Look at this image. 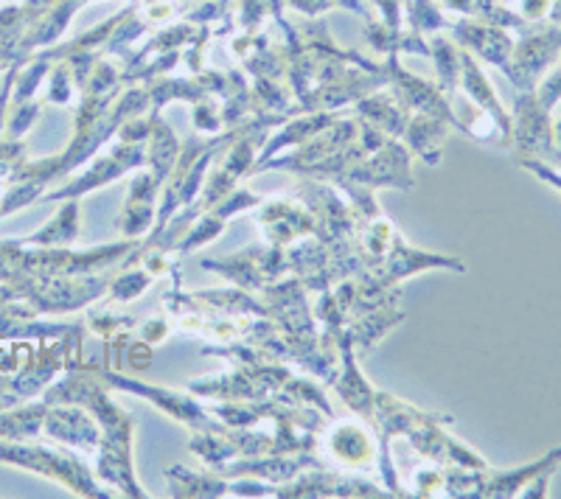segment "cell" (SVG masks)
<instances>
[{
    "label": "cell",
    "mask_w": 561,
    "mask_h": 499,
    "mask_svg": "<svg viewBox=\"0 0 561 499\" xmlns=\"http://www.w3.org/2000/svg\"><path fill=\"white\" fill-rule=\"evenodd\" d=\"M523 37L511 51V71L508 79L517 88L534 90L539 73H545L561 54V26L548 23V26L523 28Z\"/></svg>",
    "instance_id": "6da1fadb"
},
{
    "label": "cell",
    "mask_w": 561,
    "mask_h": 499,
    "mask_svg": "<svg viewBox=\"0 0 561 499\" xmlns=\"http://www.w3.org/2000/svg\"><path fill=\"white\" fill-rule=\"evenodd\" d=\"M455 34L460 37V43L478 51L485 62L497 65L500 71L508 77L514 43H511L508 32L503 26H494V23H458Z\"/></svg>",
    "instance_id": "7a4b0ae2"
},
{
    "label": "cell",
    "mask_w": 561,
    "mask_h": 499,
    "mask_svg": "<svg viewBox=\"0 0 561 499\" xmlns=\"http://www.w3.org/2000/svg\"><path fill=\"white\" fill-rule=\"evenodd\" d=\"M534 96H536V102L548 109V113H553L556 104L561 102V68H556L553 73H548V77H545V82L539 84V88H534Z\"/></svg>",
    "instance_id": "3957f363"
},
{
    "label": "cell",
    "mask_w": 561,
    "mask_h": 499,
    "mask_svg": "<svg viewBox=\"0 0 561 499\" xmlns=\"http://www.w3.org/2000/svg\"><path fill=\"white\" fill-rule=\"evenodd\" d=\"M550 23L561 26V0H550V14H548Z\"/></svg>",
    "instance_id": "277c9868"
},
{
    "label": "cell",
    "mask_w": 561,
    "mask_h": 499,
    "mask_svg": "<svg viewBox=\"0 0 561 499\" xmlns=\"http://www.w3.org/2000/svg\"><path fill=\"white\" fill-rule=\"evenodd\" d=\"M553 143H556V149L561 152V118L553 124Z\"/></svg>",
    "instance_id": "5b68a950"
}]
</instances>
